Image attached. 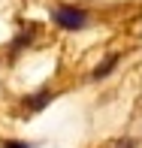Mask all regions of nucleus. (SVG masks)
Returning <instances> with one entry per match:
<instances>
[{
  "label": "nucleus",
  "mask_w": 142,
  "mask_h": 148,
  "mask_svg": "<svg viewBox=\"0 0 142 148\" xmlns=\"http://www.w3.org/2000/svg\"><path fill=\"white\" fill-rule=\"evenodd\" d=\"M49 100H51V91H43V94H36V97L24 100V109H27V112H39V109H45Z\"/></svg>",
  "instance_id": "obj_2"
},
{
  "label": "nucleus",
  "mask_w": 142,
  "mask_h": 148,
  "mask_svg": "<svg viewBox=\"0 0 142 148\" xmlns=\"http://www.w3.org/2000/svg\"><path fill=\"white\" fill-rule=\"evenodd\" d=\"M6 148H30V145H24V142H6Z\"/></svg>",
  "instance_id": "obj_4"
},
{
  "label": "nucleus",
  "mask_w": 142,
  "mask_h": 148,
  "mask_svg": "<svg viewBox=\"0 0 142 148\" xmlns=\"http://www.w3.org/2000/svg\"><path fill=\"white\" fill-rule=\"evenodd\" d=\"M51 24L67 33H76V30H85L88 24H91V12L85 9V6H76V3H58L51 6Z\"/></svg>",
  "instance_id": "obj_1"
},
{
  "label": "nucleus",
  "mask_w": 142,
  "mask_h": 148,
  "mask_svg": "<svg viewBox=\"0 0 142 148\" xmlns=\"http://www.w3.org/2000/svg\"><path fill=\"white\" fill-rule=\"evenodd\" d=\"M115 64H118V55H112V58H109V60H106V64H103V66H97V70H94V79H103V76H106V73H109V70H112V66H115Z\"/></svg>",
  "instance_id": "obj_3"
}]
</instances>
